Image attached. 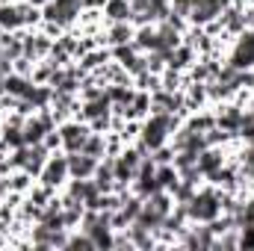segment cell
Wrapping results in <instances>:
<instances>
[{
	"label": "cell",
	"instance_id": "obj_1",
	"mask_svg": "<svg viewBox=\"0 0 254 251\" xmlns=\"http://www.w3.org/2000/svg\"><path fill=\"white\" fill-rule=\"evenodd\" d=\"M80 3H83V0H54V3L48 6V18L65 24V21H71V18L80 12Z\"/></svg>",
	"mask_w": 254,
	"mask_h": 251
},
{
	"label": "cell",
	"instance_id": "obj_2",
	"mask_svg": "<svg viewBox=\"0 0 254 251\" xmlns=\"http://www.w3.org/2000/svg\"><path fill=\"white\" fill-rule=\"evenodd\" d=\"M249 65H254V33L243 36V42L234 54V68H249Z\"/></svg>",
	"mask_w": 254,
	"mask_h": 251
},
{
	"label": "cell",
	"instance_id": "obj_3",
	"mask_svg": "<svg viewBox=\"0 0 254 251\" xmlns=\"http://www.w3.org/2000/svg\"><path fill=\"white\" fill-rule=\"evenodd\" d=\"M192 204H195V207H192V213H195V216H201V219H210V216H216V210H219L216 198H210V195H201V198H195Z\"/></svg>",
	"mask_w": 254,
	"mask_h": 251
},
{
	"label": "cell",
	"instance_id": "obj_4",
	"mask_svg": "<svg viewBox=\"0 0 254 251\" xmlns=\"http://www.w3.org/2000/svg\"><path fill=\"white\" fill-rule=\"evenodd\" d=\"M65 172H68V163H65V160H60V163H57V160H51V163H48V175H45V184H60Z\"/></svg>",
	"mask_w": 254,
	"mask_h": 251
},
{
	"label": "cell",
	"instance_id": "obj_5",
	"mask_svg": "<svg viewBox=\"0 0 254 251\" xmlns=\"http://www.w3.org/2000/svg\"><path fill=\"white\" fill-rule=\"evenodd\" d=\"M63 142L68 145V148L83 145V142H86V130H83V127H65L63 130Z\"/></svg>",
	"mask_w": 254,
	"mask_h": 251
},
{
	"label": "cell",
	"instance_id": "obj_6",
	"mask_svg": "<svg viewBox=\"0 0 254 251\" xmlns=\"http://www.w3.org/2000/svg\"><path fill=\"white\" fill-rule=\"evenodd\" d=\"M92 166H95V163H92V157H83V160H77V157H74V160L68 163V169H71L74 175H80V178H83V175H89V172H92Z\"/></svg>",
	"mask_w": 254,
	"mask_h": 251
},
{
	"label": "cell",
	"instance_id": "obj_7",
	"mask_svg": "<svg viewBox=\"0 0 254 251\" xmlns=\"http://www.w3.org/2000/svg\"><path fill=\"white\" fill-rule=\"evenodd\" d=\"M110 15H113L116 21H122V18L130 15V6H127L125 0H113V3H110Z\"/></svg>",
	"mask_w": 254,
	"mask_h": 251
},
{
	"label": "cell",
	"instance_id": "obj_8",
	"mask_svg": "<svg viewBox=\"0 0 254 251\" xmlns=\"http://www.w3.org/2000/svg\"><path fill=\"white\" fill-rule=\"evenodd\" d=\"M216 166H219V157H216V154H204V157L198 160V169H201V172H216Z\"/></svg>",
	"mask_w": 254,
	"mask_h": 251
},
{
	"label": "cell",
	"instance_id": "obj_9",
	"mask_svg": "<svg viewBox=\"0 0 254 251\" xmlns=\"http://www.w3.org/2000/svg\"><path fill=\"white\" fill-rule=\"evenodd\" d=\"M246 169H249V172H254V148L249 151V157H246Z\"/></svg>",
	"mask_w": 254,
	"mask_h": 251
},
{
	"label": "cell",
	"instance_id": "obj_10",
	"mask_svg": "<svg viewBox=\"0 0 254 251\" xmlns=\"http://www.w3.org/2000/svg\"><path fill=\"white\" fill-rule=\"evenodd\" d=\"M243 127H246V136L254 142V122H252V125H243Z\"/></svg>",
	"mask_w": 254,
	"mask_h": 251
}]
</instances>
